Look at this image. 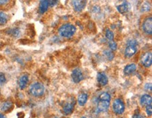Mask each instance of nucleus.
<instances>
[{
    "instance_id": "obj_20",
    "label": "nucleus",
    "mask_w": 152,
    "mask_h": 118,
    "mask_svg": "<svg viewBox=\"0 0 152 118\" xmlns=\"http://www.w3.org/2000/svg\"><path fill=\"white\" fill-rule=\"evenodd\" d=\"M99 100H101V101H110V100H111V96H110L109 93L102 92V94L99 95Z\"/></svg>"
},
{
    "instance_id": "obj_17",
    "label": "nucleus",
    "mask_w": 152,
    "mask_h": 118,
    "mask_svg": "<svg viewBox=\"0 0 152 118\" xmlns=\"http://www.w3.org/2000/svg\"><path fill=\"white\" fill-rule=\"evenodd\" d=\"M88 101V95L86 94H81L78 96V103L79 105L83 106Z\"/></svg>"
},
{
    "instance_id": "obj_27",
    "label": "nucleus",
    "mask_w": 152,
    "mask_h": 118,
    "mask_svg": "<svg viewBox=\"0 0 152 118\" xmlns=\"http://www.w3.org/2000/svg\"><path fill=\"white\" fill-rule=\"evenodd\" d=\"M6 79L5 77V75L3 73H0V84H3L6 82Z\"/></svg>"
},
{
    "instance_id": "obj_33",
    "label": "nucleus",
    "mask_w": 152,
    "mask_h": 118,
    "mask_svg": "<svg viewBox=\"0 0 152 118\" xmlns=\"http://www.w3.org/2000/svg\"><path fill=\"white\" fill-rule=\"evenodd\" d=\"M0 118H6V116H5L4 115H3V114L0 113Z\"/></svg>"
},
{
    "instance_id": "obj_23",
    "label": "nucleus",
    "mask_w": 152,
    "mask_h": 118,
    "mask_svg": "<svg viewBox=\"0 0 152 118\" xmlns=\"http://www.w3.org/2000/svg\"><path fill=\"white\" fill-rule=\"evenodd\" d=\"M151 8V6H150V4L148 2H144L141 5V12H146L148 11Z\"/></svg>"
},
{
    "instance_id": "obj_22",
    "label": "nucleus",
    "mask_w": 152,
    "mask_h": 118,
    "mask_svg": "<svg viewBox=\"0 0 152 118\" xmlns=\"http://www.w3.org/2000/svg\"><path fill=\"white\" fill-rule=\"evenodd\" d=\"M105 36H106V39H107L108 40H109V41H111V42L112 41V40H113V37H114L113 33L111 30H109V29H106Z\"/></svg>"
},
{
    "instance_id": "obj_9",
    "label": "nucleus",
    "mask_w": 152,
    "mask_h": 118,
    "mask_svg": "<svg viewBox=\"0 0 152 118\" xmlns=\"http://www.w3.org/2000/svg\"><path fill=\"white\" fill-rule=\"evenodd\" d=\"M71 3H72V6L74 7V9L76 11L80 12L83 9H84L85 4H86V1L76 0V1H72Z\"/></svg>"
},
{
    "instance_id": "obj_7",
    "label": "nucleus",
    "mask_w": 152,
    "mask_h": 118,
    "mask_svg": "<svg viewBox=\"0 0 152 118\" xmlns=\"http://www.w3.org/2000/svg\"><path fill=\"white\" fill-rule=\"evenodd\" d=\"M130 4L127 2V1H123L121 4L118 5V6H116L117 11H118L120 13L122 14L127 13V12L130 11Z\"/></svg>"
},
{
    "instance_id": "obj_19",
    "label": "nucleus",
    "mask_w": 152,
    "mask_h": 118,
    "mask_svg": "<svg viewBox=\"0 0 152 118\" xmlns=\"http://www.w3.org/2000/svg\"><path fill=\"white\" fill-rule=\"evenodd\" d=\"M8 21V16L4 12L0 11V25H2L6 24Z\"/></svg>"
},
{
    "instance_id": "obj_24",
    "label": "nucleus",
    "mask_w": 152,
    "mask_h": 118,
    "mask_svg": "<svg viewBox=\"0 0 152 118\" xmlns=\"http://www.w3.org/2000/svg\"><path fill=\"white\" fill-rule=\"evenodd\" d=\"M11 34L14 37H18L19 34H20V30L18 28H14V29H12L11 31Z\"/></svg>"
},
{
    "instance_id": "obj_8",
    "label": "nucleus",
    "mask_w": 152,
    "mask_h": 118,
    "mask_svg": "<svg viewBox=\"0 0 152 118\" xmlns=\"http://www.w3.org/2000/svg\"><path fill=\"white\" fill-rule=\"evenodd\" d=\"M141 63L146 68H148L151 66L152 63V54L151 52H146L141 59Z\"/></svg>"
},
{
    "instance_id": "obj_16",
    "label": "nucleus",
    "mask_w": 152,
    "mask_h": 118,
    "mask_svg": "<svg viewBox=\"0 0 152 118\" xmlns=\"http://www.w3.org/2000/svg\"><path fill=\"white\" fill-rule=\"evenodd\" d=\"M74 110V103H67L63 107V112L66 115H69Z\"/></svg>"
},
{
    "instance_id": "obj_10",
    "label": "nucleus",
    "mask_w": 152,
    "mask_h": 118,
    "mask_svg": "<svg viewBox=\"0 0 152 118\" xmlns=\"http://www.w3.org/2000/svg\"><path fill=\"white\" fill-rule=\"evenodd\" d=\"M29 82V75L27 74H24L22 76L20 77L18 80L19 87L21 89H24L27 87V83Z\"/></svg>"
},
{
    "instance_id": "obj_25",
    "label": "nucleus",
    "mask_w": 152,
    "mask_h": 118,
    "mask_svg": "<svg viewBox=\"0 0 152 118\" xmlns=\"http://www.w3.org/2000/svg\"><path fill=\"white\" fill-rule=\"evenodd\" d=\"M109 48L111 49V50H113V51L116 50V49H117V44L116 43V42H109Z\"/></svg>"
},
{
    "instance_id": "obj_6",
    "label": "nucleus",
    "mask_w": 152,
    "mask_h": 118,
    "mask_svg": "<svg viewBox=\"0 0 152 118\" xmlns=\"http://www.w3.org/2000/svg\"><path fill=\"white\" fill-rule=\"evenodd\" d=\"M137 52V46L135 45H127L125 49V56L127 58H131Z\"/></svg>"
},
{
    "instance_id": "obj_32",
    "label": "nucleus",
    "mask_w": 152,
    "mask_h": 118,
    "mask_svg": "<svg viewBox=\"0 0 152 118\" xmlns=\"http://www.w3.org/2000/svg\"><path fill=\"white\" fill-rule=\"evenodd\" d=\"M8 2H9L8 1H0V5L6 4V3H8Z\"/></svg>"
},
{
    "instance_id": "obj_5",
    "label": "nucleus",
    "mask_w": 152,
    "mask_h": 118,
    "mask_svg": "<svg viewBox=\"0 0 152 118\" xmlns=\"http://www.w3.org/2000/svg\"><path fill=\"white\" fill-rule=\"evenodd\" d=\"M71 78L74 83H79L81 81L83 80V75L81 70L78 68L74 69L71 73Z\"/></svg>"
},
{
    "instance_id": "obj_34",
    "label": "nucleus",
    "mask_w": 152,
    "mask_h": 118,
    "mask_svg": "<svg viewBox=\"0 0 152 118\" xmlns=\"http://www.w3.org/2000/svg\"><path fill=\"white\" fill-rule=\"evenodd\" d=\"M81 118H85V117H81Z\"/></svg>"
},
{
    "instance_id": "obj_30",
    "label": "nucleus",
    "mask_w": 152,
    "mask_h": 118,
    "mask_svg": "<svg viewBox=\"0 0 152 118\" xmlns=\"http://www.w3.org/2000/svg\"><path fill=\"white\" fill-rule=\"evenodd\" d=\"M48 3H49V6H53L54 5L56 4V3H57V1H48Z\"/></svg>"
},
{
    "instance_id": "obj_31",
    "label": "nucleus",
    "mask_w": 152,
    "mask_h": 118,
    "mask_svg": "<svg viewBox=\"0 0 152 118\" xmlns=\"http://www.w3.org/2000/svg\"><path fill=\"white\" fill-rule=\"evenodd\" d=\"M132 118H144L139 114H134V115L132 116Z\"/></svg>"
},
{
    "instance_id": "obj_14",
    "label": "nucleus",
    "mask_w": 152,
    "mask_h": 118,
    "mask_svg": "<svg viewBox=\"0 0 152 118\" xmlns=\"http://www.w3.org/2000/svg\"><path fill=\"white\" fill-rule=\"evenodd\" d=\"M152 102V98L150 95L148 94H144L141 96L140 98V104L142 105H151Z\"/></svg>"
},
{
    "instance_id": "obj_12",
    "label": "nucleus",
    "mask_w": 152,
    "mask_h": 118,
    "mask_svg": "<svg viewBox=\"0 0 152 118\" xmlns=\"http://www.w3.org/2000/svg\"><path fill=\"white\" fill-rule=\"evenodd\" d=\"M109 105L110 101L99 100L98 103H97V109L100 111H106L109 108Z\"/></svg>"
},
{
    "instance_id": "obj_4",
    "label": "nucleus",
    "mask_w": 152,
    "mask_h": 118,
    "mask_svg": "<svg viewBox=\"0 0 152 118\" xmlns=\"http://www.w3.org/2000/svg\"><path fill=\"white\" fill-rule=\"evenodd\" d=\"M142 29L147 35H151L152 33V18L150 16L146 18L142 24Z\"/></svg>"
},
{
    "instance_id": "obj_28",
    "label": "nucleus",
    "mask_w": 152,
    "mask_h": 118,
    "mask_svg": "<svg viewBox=\"0 0 152 118\" xmlns=\"http://www.w3.org/2000/svg\"><path fill=\"white\" fill-rule=\"evenodd\" d=\"M137 41H136V40H129V41L127 42V45H135V46H137Z\"/></svg>"
},
{
    "instance_id": "obj_15",
    "label": "nucleus",
    "mask_w": 152,
    "mask_h": 118,
    "mask_svg": "<svg viewBox=\"0 0 152 118\" xmlns=\"http://www.w3.org/2000/svg\"><path fill=\"white\" fill-rule=\"evenodd\" d=\"M48 6H49V3H48V1H45V0H43V1H40L39 7V13H44L45 12L47 11V9H48Z\"/></svg>"
},
{
    "instance_id": "obj_35",
    "label": "nucleus",
    "mask_w": 152,
    "mask_h": 118,
    "mask_svg": "<svg viewBox=\"0 0 152 118\" xmlns=\"http://www.w3.org/2000/svg\"><path fill=\"white\" fill-rule=\"evenodd\" d=\"M55 118H57V117H55Z\"/></svg>"
},
{
    "instance_id": "obj_11",
    "label": "nucleus",
    "mask_w": 152,
    "mask_h": 118,
    "mask_svg": "<svg viewBox=\"0 0 152 118\" xmlns=\"http://www.w3.org/2000/svg\"><path fill=\"white\" fill-rule=\"evenodd\" d=\"M97 82H98V83L100 84L101 86H105L108 83V78L104 73H97Z\"/></svg>"
},
{
    "instance_id": "obj_3",
    "label": "nucleus",
    "mask_w": 152,
    "mask_h": 118,
    "mask_svg": "<svg viewBox=\"0 0 152 118\" xmlns=\"http://www.w3.org/2000/svg\"><path fill=\"white\" fill-rule=\"evenodd\" d=\"M113 110L117 115H121L125 110V104L120 98L115 99L113 103Z\"/></svg>"
},
{
    "instance_id": "obj_26",
    "label": "nucleus",
    "mask_w": 152,
    "mask_h": 118,
    "mask_svg": "<svg viewBox=\"0 0 152 118\" xmlns=\"http://www.w3.org/2000/svg\"><path fill=\"white\" fill-rule=\"evenodd\" d=\"M146 112L148 116H151L152 115V106L151 105H148L146 107Z\"/></svg>"
},
{
    "instance_id": "obj_18",
    "label": "nucleus",
    "mask_w": 152,
    "mask_h": 118,
    "mask_svg": "<svg viewBox=\"0 0 152 118\" xmlns=\"http://www.w3.org/2000/svg\"><path fill=\"white\" fill-rule=\"evenodd\" d=\"M13 106V103L11 101H6L4 103H2L1 106V110L4 112H6L9 110Z\"/></svg>"
},
{
    "instance_id": "obj_2",
    "label": "nucleus",
    "mask_w": 152,
    "mask_h": 118,
    "mask_svg": "<svg viewBox=\"0 0 152 118\" xmlns=\"http://www.w3.org/2000/svg\"><path fill=\"white\" fill-rule=\"evenodd\" d=\"M45 92V87L43 84L40 82H35L29 87V93L34 97H40L43 96Z\"/></svg>"
},
{
    "instance_id": "obj_13",
    "label": "nucleus",
    "mask_w": 152,
    "mask_h": 118,
    "mask_svg": "<svg viewBox=\"0 0 152 118\" xmlns=\"http://www.w3.org/2000/svg\"><path fill=\"white\" fill-rule=\"evenodd\" d=\"M136 69H137V66H136V64H134V63H131V64L127 65V66L125 67L123 72L124 73H125V75H129L132 73H134Z\"/></svg>"
},
{
    "instance_id": "obj_1",
    "label": "nucleus",
    "mask_w": 152,
    "mask_h": 118,
    "mask_svg": "<svg viewBox=\"0 0 152 118\" xmlns=\"http://www.w3.org/2000/svg\"><path fill=\"white\" fill-rule=\"evenodd\" d=\"M76 28L73 24L65 23L59 28L58 33L62 37L70 38L76 33Z\"/></svg>"
},
{
    "instance_id": "obj_29",
    "label": "nucleus",
    "mask_w": 152,
    "mask_h": 118,
    "mask_svg": "<svg viewBox=\"0 0 152 118\" xmlns=\"http://www.w3.org/2000/svg\"><path fill=\"white\" fill-rule=\"evenodd\" d=\"M144 88L145 89H146V91H151V88H152V85H151V83H147L145 84L144 86Z\"/></svg>"
},
{
    "instance_id": "obj_21",
    "label": "nucleus",
    "mask_w": 152,
    "mask_h": 118,
    "mask_svg": "<svg viewBox=\"0 0 152 118\" xmlns=\"http://www.w3.org/2000/svg\"><path fill=\"white\" fill-rule=\"evenodd\" d=\"M104 56H106V58L109 61H112L114 58V54H113L111 51L109 50H105L104 52Z\"/></svg>"
}]
</instances>
